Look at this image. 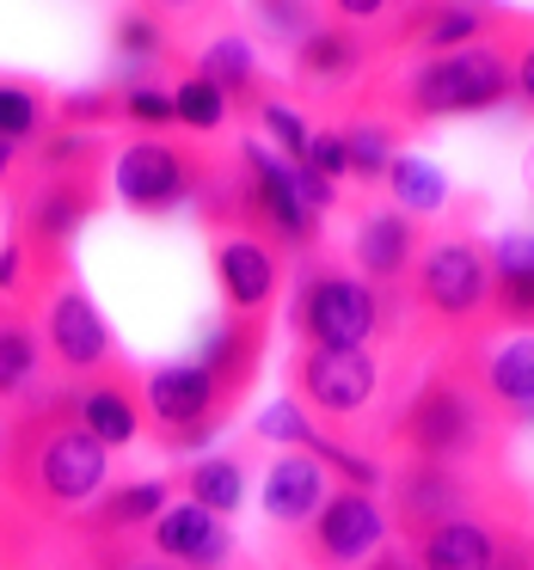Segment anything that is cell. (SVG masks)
Wrapping results in <instances>:
<instances>
[{
    "label": "cell",
    "mask_w": 534,
    "mask_h": 570,
    "mask_svg": "<svg viewBox=\"0 0 534 570\" xmlns=\"http://www.w3.org/2000/svg\"><path fill=\"white\" fill-rule=\"evenodd\" d=\"M497 313L509 320H534V239L509 234L497 239Z\"/></svg>",
    "instance_id": "cell-21"
},
{
    "label": "cell",
    "mask_w": 534,
    "mask_h": 570,
    "mask_svg": "<svg viewBox=\"0 0 534 570\" xmlns=\"http://www.w3.org/2000/svg\"><path fill=\"white\" fill-rule=\"evenodd\" d=\"M31 484L43 503H87L105 484V448L80 423H56L31 448Z\"/></svg>",
    "instance_id": "cell-2"
},
{
    "label": "cell",
    "mask_w": 534,
    "mask_h": 570,
    "mask_svg": "<svg viewBox=\"0 0 534 570\" xmlns=\"http://www.w3.org/2000/svg\"><path fill=\"white\" fill-rule=\"evenodd\" d=\"M430 38H436V50H448V43H467V38H473V13L448 7V13L436 19V31H430Z\"/></svg>",
    "instance_id": "cell-37"
},
{
    "label": "cell",
    "mask_w": 534,
    "mask_h": 570,
    "mask_svg": "<svg viewBox=\"0 0 534 570\" xmlns=\"http://www.w3.org/2000/svg\"><path fill=\"white\" fill-rule=\"evenodd\" d=\"M80 430H87L99 448H124V442H136V430H142V405H136V393H129L124 381H99V386H87V393H80Z\"/></svg>",
    "instance_id": "cell-16"
},
{
    "label": "cell",
    "mask_w": 534,
    "mask_h": 570,
    "mask_svg": "<svg viewBox=\"0 0 534 570\" xmlns=\"http://www.w3.org/2000/svg\"><path fill=\"white\" fill-rule=\"evenodd\" d=\"M301 68L320 80H338L357 68V50H350V38H338V31H308L301 38Z\"/></svg>",
    "instance_id": "cell-27"
},
{
    "label": "cell",
    "mask_w": 534,
    "mask_h": 570,
    "mask_svg": "<svg viewBox=\"0 0 534 570\" xmlns=\"http://www.w3.org/2000/svg\"><path fill=\"white\" fill-rule=\"evenodd\" d=\"M87 215H93V190L80 185L75 173H56L50 185H43V197L31 203V239H38V246H62Z\"/></svg>",
    "instance_id": "cell-18"
},
{
    "label": "cell",
    "mask_w": 534,
    "mask_h": 570,
    "mask_svg": "<svg viewBox=\"0 0 534 570\" xmlns=\"http://www.w3.org/2000/svg\"><path fill=\"white\" fill-rule=\"evenodd\" d=\"M7 166H13V141H0V173H7Z\"/></svg>",
    "instance_id": "cell-43"
},
{
    "label": "cell",
    "mask_w": 534,
    "mask_h": 570,
    "mask_svg": "<svg viewBox=\"0 0 534 570\" xmlns=\"http://www.w3.org/2000/svg\"><path fill=\"white\" fill-rule=\"evenodd\" d=\"M31 374H38V337H31V325L0 320V399H13Z\"/></svg>",
    "instance_id": "cell-26"
},
{
    "label": "cell",
    "mask_w": 534,
    "mask_h": 570,
    "mask_svg": "<svg viewBox=\"0 0 534 570\" xmlns=\"http://www.w3.org/2000/svg\"><path fill=\"white\" fill-rule=\"evenodd\" d=\"M264 124H271V136L283 141V154H289V166H301V154H308V124H301L289 105H271L264 111Z\"/></svg>",
    "instance_id": "cell-33"
},
{
    "label": "cell",
    "mask_w": 534,
    "mask_h": 570,
    "mask_svg": "<svg viewBox=\"0 0 534 570\" xmlns=\"http://www.w3.org/2000/svg\"><path fill=\"white\" fill-rule=\"evenodd\" d=\"M485 288H492L485 252L460 246V239H455V246H436L430 258H424V271H418L424 307H436L443 320H467V313L485 301Z\"/></svg>",
    "instance_id": "cell-7"
},
{
    "label": "cell",
    "mask_w": 534,
    "mask_h": 570,
    "mask_svg": "<svg viewBox=\"0 0 534 570\" xmlns=\"http://www.w3.org/2000/svg\"><path fill=\"white\" fill-rule=\"evenodd\" d=\"M246 166H252V215H259V222H271L276 239L308 246L320 222H313V209H301L295 178H289V160H276L271 148H246Z\"/></svg>",
    "instance_id": "cell-9"
},
{
    "label": "cell",
    "mask_w": 534,
    "mask_h": 570,
    "mask_svg": "<svg viewBox=\"0 0 534 570\" xmlns=\"http://www.w3.org/2000/svg\"><path fill=\"white\" fill-rule=\"evenodd\" d=\"M240 497H246V479H240L234 460H203V466H191V503L210 509L215 521L234 515Z\"/></svg>",
    "instance_id": "cell-24"
},
{
    "label": "cell",
    "mask_w": 534,
    "mask_h": 570,
    "mask_svg": "<svg viewBox=\"0 0 534 570\" xmlns=\"http://www.w3.org/2000/svg\"><path fill=\"white\" fill-rule=\"evenodd\" d=\"M313 533H320V552L332 564H357L381 546V509H375L369 491H338L320 503V528Z\"/></svg>",
    "instance_id": "cell-10"
},
{
    "label": "cell",
    "mask_w": 534,
    "mask_h": 570,
    "mask_svg": "<svg viewBox=\"0 0 534 570\" xmlns=\"http://www.w3.org/2000/svg\"><path fill=\"white\" fill-rule=\"evenodd\" d=\"M148 411L173 430V442H197V435L215 430V381L197 368V362H178V368H161L148 381Z\"/></svg>",
    "instance_id": "cell-8"
},
{
    "label": "cell",
    "mask_w": 534,
    "mask_h": 570,
    "mask_svg": "<svg viewBox=\"0 0 534 570\" xmlns=\"http://www.w3.org/2000/svg\"><path fill=\"white\" fill-rule=\"evenodd\" d=\"M301 166H308V173H320L326 185H332L338 173H350V166H344V136H308V154H301Z\"/></svg>",
    "instance_id": "cell-32"
},
{
    "label": "cell",
    "mask_w": 534,
    "mask_h": 570,
    "mask_svg": "<svg viewBox=\"0 0 534 570\" xmlns=\"http://www.w3.org/2000/svg\"><path fill=\"white\" fill-rule=\"evenodd\" d=\"M124 105H129V117H136V124H173V99H166V92H154V87H136Z\"/></svg>",
    "instance_id": "cell-34"
},
{
    "label": "cell",
    "mask_w": 534,
    "mask_h": 570,
    "mask_svg": "<svg viewBox=\"0 0 534 570\" xmlns=\"http://www.w3.org/2000/svg\"><path fill=\"white\" fill-rule=\"evenodd\" d=\"M295 368H301V393H308V405L332 411V417L362 411V405H369V393H375L369 350H308Z\"/></svg>",
    "instance_id": "cell-6"
},
{
    "label": "cell",
    "mask_w": 534,
    "mask_h": 570,
    "mask_svg": "<svg viewBox=\"0 0 534 570\" xmlns=\"http://www.w3.org/2000/svg\"><path fill=\"white\" fill-rule=\"evenodd\" d=\"M215 271H222V295L234 301L240 313H259L276 288V252L264 239H227L215 252Z\"/></svg>",
    "instance_id": "cell-13"
},
{
    "label": "cell",
    "mask_w": 534,
    "mask_h": 570,
    "mask_svg": "<svg viewBox=\"0 0 534 570\" xmlns=\"http://www.w3.org/2000/svg\"><path fill=\"white\" fill-rule=\"evenodd\" d=\"M516 87H522V99H528V105H534V50H528V56H522V68H516Z\"/></svg>",
    "instance_id": "cell-40"
},
{
    "label": "cell",
    "mask_w": 534,
    "mask_h": 570,
    "mask_svg": "<svg viewBox=\"0 0 534 570\" xmlns=\"http://www.w3.org/2000/svg\"><path fill=\"white\" fill-rule=\"evenodd\" d=\"M185 190H191V166L178 148H166V141H136V148H124V160H117V197H124L129 209L161 215V209H173Z\"/></svg>",
    "instance_id": "cell-5"
},
{
    "label": "cell",
    "mask_w": 534,
    "mask_h": 570,
    "mask_svg": "<svg viewBox=\"0 0 534 570\" xmlns=\"http://www.w3.org/2000/svg\"><path fill=\"white\" fill-rule=\"evenodd\" d=\"M117 43H124L129 56H148L161 38H154V26H148V19H124V31H117Z\"/></svg>",
    "instance_id": "cell-38"
},
{
    "label": "cell",
    "mask_w": 534,
    "mask_h": 570,
    "mask_svg": "<svg viewBox=\"0 0 534 570\" xmlns=\"http://www.w3.org/2000/svg\"><path fill=\"white\" fill-rule=\"evenodd\" d=\"M252 362H259V320H227L222 332L203 337V362L197 368L215 381V393L222 386H240L252 374Z\"/></svg>",
    "instance_id": "cell-19"
},
{
    "label": "cell",
    "mask_w": 534,
    "mask_h": 570,
    "mask_svg": "<svg viewBox=\"0 0 534 570\" xmlns=\"http://www.w3.org/2000/svg\"><path fill=\"white\" fill-rule=\"evenodd\" d=\"M492 564V533L479 521H436L418 540V570H485Z\"/></svg>",
    "instance_id": "cell-17"
},
{
    "label": "cell",
    "mask_w": 534,
    "mask_h": 570,
    "mask_svg": "<svg viewBox=\"0 0 534 570\" xmlns=\"http://www.w3.org/2000/svg\"><path fill=\"white\" fill-rule=\"evenodd\" d=\"M485 381H492L497 399H509V405L528 411L534 405V337H516V344L497 350L492 368H485Z\"/></svg>",
    "instance_id": "cell-23"
},
{
    "label": "cell",
    "mask_w": 534,
    "mask_h": 570,
    "mask_svg": "<svg viewBox=\"0 0 534 570\" xmlns=\"http://www.w3.org/2000/svg\"><path fill=\"white\" fill-rule=\"evenodd\" d=\"M399 521L418 533L436 521H455V479H448L443 460H418V466L399 472Z\"/></svg>",
    "instance_id": "cell-15"
},
{
    "label": "cell",
    "mask_w": 534,
    "mask_h": 570,
    "mask_svg": "<svg viewBox=\"0 0 534 570\" xmlns=\"http://www.w3.org/2000/svg\"><path fill=\"white\" fill-rule=\"evenodd\" d=\"M43 129V99L26 87H0V141H31Z\"/></svg>",
    "instance_id": "cell-29"
},
{
    "label": "cell",
    "mask_w": 534,
    "mask_h": 570,
    "mask_svg": "<svg viewBox=\"0 0 534 570\" xmlns=\"http://www.w3.org/2000/svg\"><path fill=\"white\" fill-rule=\"evenodd\" d=\"M344 166L357 178H387V136L381 129H350L344 136Z\"/></svg>",
    "instance_id": "cell-31"
},
{
    "label": "cell",
    "mask_w": 534,
    "mask_h": 570,
    "mask_svg": "<svg viewBox=\"0 0 534 570\" xmlns=\"http://www.w3.org/2000/svg\"><path fill=\"white\" fill-rule=\"evenodd\" d=\"M509 92V68L485 50H467V56H436L430 68H418L411 80V99L418 111H485Z\"/></svg>",
    "instance_id": "cell-3"
},
{
    "label": "cell",
    "mask_w": 534,
    "mask_h": 570,
    "mask_svg": "<svg viewBox=\"0 0 534 570\" xmlns=\"http://www.w3.org/2000/svg\"><path fill=\"white\" fill-rule=\"evenodd\" d=\"M111 570H178V564H166L161 552H124V558H111Z\"/></svg>",
    "instance_id": "cell-39"
},
{
    "label": "cell",
    "mask_w": 534,
    "mask_h": 570,
    "mask_svg": "<svg viewBox=\"0 0 534 570\" xmlns=\"http://www.w3.org/2000/svg\"><path fill=\"white\" fill-rule=\"evenodd\" d=\"M338 13H350V19H369V13H381V0H338Z\"/></svg>",
    "instance_id": "cell-41"
},
{
    "label": "cell",
    "mask_w": 534,
    "mask_h": 570,
    "mask_svg": "<svg viewBox=\"0 0 534 570\" xmlns=\"http://www.w3.org/2000/svg\"><path fill=\"white\" fill-rule=\"evenodd\" d=\"M320 460L313 454H283L271 466V479H264V509H271L276 521H301V515H313V509L326 503V479H320Z\"/></svg>",
    "instance_id": "cell-14"
},
{
    "label": "cell",
    "mask_w": 534,
    "mask_h": 570,
    "mask_svg": "<svg viewBox=\"0 0 534 570\" xmlns=\"http://www.w3.org/2000/svg\"><path fill=\"white\" fill-rule=\"evenodd\" d=\"M259 430H264V435H276V442H295V448H301V442H308V435H313L308 423L295 417V405H271V417H264Z\"/></svg>",
    "instance_id": "cell-35"
},
{
    "label": "cell",
    "mask_w": 534,
    "mask_h": 570,
    "mask_svg": "<svg viewBox=\"0 0 534 570\" xmlns=\"http://www.w3.org/2000/svg\"><path fill=\"white\" fill-rule=\"evenodd\" d=\"M473 435H479V411H473V399L460 393L455 381H430L418 399H411L406 411V442L418 460H460L473 448Z\"/></svg>",
    "instance_id": "cell-4"
},
{
    "label": "cell",
    "mask_w": 534,
    "mask_h": 570,
    "mask_svg": "<svg viewBox=\"0 0 534 570\" xmlns=\"http://www.w3.org/2000/svg\"><path fill=\"white\" fill-rule=\"evenodd\" d=\"M375 570H411V564H406V558H399V552H387V558H381V564H375Z\"/></svg>",
    "instance_id": "cell-42"
},
{
    "label": "cell",
    "mask_w": 534,
    "mask_h": 570,
    "mask_svg": "<svg viewBox=\"0 0 534 570\" xmlns=\"http://www.w3.org/2000/svg\"><path fill=\"white\" fill-rule=\"evenodd\" d=\"M50 350L62 368H99L105 356H111V332H105L99 307H93L80 288H68V295L50 301Z\"/></svg>",
    "instance_id": "cell-12"
},
{
    "label": "cell",
    "mask_w": 534,
    "mask_h": 570,
    "mask_svg": "<svg viewBox=\"0 0 534 570\" xmlns=\"http://www.w3.org/2000/svg\"><path fill=\"white\" fill-rule=\"evenodd\" d=\"M289 178H295V197H301V209H313V215H320L326 203H332V185H326L320 173H308V166H289Z\"/></svg>",
    "instance_id": "cell-36"
},
{
    "label": "cell",
    "mask_w": 534,
    "mask_h": 570,
    "mask_svg": "<svg viewBox=\"0 0 534 570\" xmlns=\"http://www.w3.org/2000/svg\"><path fill=\"white\" fill-rule=\"evenodd\" d=\"M222 111H227V99L203 75L185 80V87L173 92V117H178V124H191V129H215V124H222Z\"/></svg>",
    "instance_id": "cell-30"
},
{
    "label": "cell",
    "mask_w": 534,
    "mask_h": 570,
    "mask_svg": "<svg viewBox=\"0 0 534 570\" xmlns=\"http://www.w3.org/2000/svg\"><path fill=\"white\" fill-rule=\"evenodd\" d=\"M406 258H411V222L399 209H387V215H369L362 222V234H357V264L369 276H399L406 271Z\"/></svg>",
    "instance_id": "cell-20"
},
{
    "label": "cell",
    "mask_w": 534,
    "mask_h": 570,
    "mask_svg": "<svg viewBox=\"0 0 534 570\" xmlns=\"http://www.w3.org/2000/svg\"><path fill=\"white\" fill-rule=\"evenodd\" d=\"M308 350H362L375 332V288L357 276H313L295 301Z\"/></svg>",
    "instance_id": "cell-1"
},
{
    "label": "cell",
    "mask_w": 534,
    "mask_h": 570,
    "mask_svg": "<svg viewBox=\"0 0 534 570\" xmlns=\"http://www.w3.org/2000/svg\"><path fill=\"white\" fill-rule=\"evenodd\" d=\"M154 552L178 558V564H197V570H222L227 558V528L197 503H173L154 515Z\"/></svg>",
    "instance_id": "cell-11"
},
{
    "label": "cell",
    "mask_w": 534,
    "mask_h": 570,
    "mask_svg": "<svg viewBox=\"0 0 534 570\" xmlns=\"http://www.w3.org/2000/svg\"><path fill=\"white\" fill-rule=\"evenodd\" d=\"M387 178H394L399 209H411V215H430V209H443V203H448V178L436 173L430 160H411V154H399V160H387Z\"/></svg>",
    "instance_id": "cell-22"
},
{
    "label": "cell",
    "mask_w": 534,
    "mask_h": 570,
    "mask_svg": "<svg viewBox=\"0 0 534 570\" xmlns=\"http://www.w3.org/2000/svg\"><path fill=\"white\" fill-rule=\"evenodd\" d=\"M166 509V484L148 479V484H124V491H111L99 503V528H142V521H154Z\"/></svg>",
    "instance_id": "cell-25"
},
{
    "label": "cell",
    "mask_w": 534,
    "mask_h": 570,
    "mask_svg": "<svg viewBox=\"0 0 534 570\" xmlns=\"http://www.w3.org/2000/svg\"><path fill=\"white\" fill-rule=\"evenodd\" d=\"M203 80H210L222 99H227V92H246L252 87V50H246V43H234V38L215 43V50L203 56Z\"/></svg>",
    "instance_id": "cell-28"
},
{
    "label": "cell",
    "mask_w": 534,
    "mask_h": 570,
    "mask_svg": "<svg viewBox=\"0 0 534 570\" xmlns=\"http://www.w3.org/2000/svg\"><path fill=\"white\" fill-rule=\"evenodd\" d=\"M485 570H522V564H497V558H492V564H485Z\"/></svg>",
    "instance_id": "cell-44"
}]
</instances>
